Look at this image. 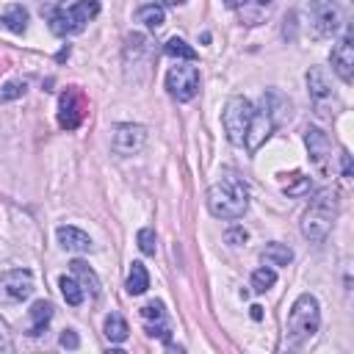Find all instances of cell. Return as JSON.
<instances>
[{"label": "cell", "mask_w": 354, "mask_h": 354, "mask_svg": "<svg viewBox=\"0 0 354 354\" xmlns=\"http://www.w3.org/2000/svg\"><path fill=\"white\" fill-rule=\"evenodd\" d=\"M249 207V185L238 174H224L207 191V210L216 218H241Z\"/></svg>", "instance_id": "cell-1"}, {"label": "cell", "mask_w": 354, "mask_h": 354, "mask_svg": "<svg viewBox=\"0 0 354 354\" xmlns=\"http://www.w3.org/2000/svg\"><path fill=\"white\" fill-rule=\"evenodd\" d=\"M335 218H337V191L324 188L310 199V205L301 216V235L310 243H324L326 235L332 232Z\"/></svg>", "instance_id": "cell-2"}, {"label": "cell", "mask_w": 354, "mask_h": 354, "mask_svg": "<svg viewBox=\"0 0 354 354\" xmlns=\"http://www.w3.org/2000/svg\"><path fill=\"white\" fill-rule=\"evenodd\" d=\"M321 326V310H318V299L313 293H301L288 313V332L285 340L288 346H301L307 343Z\"/></svg>", "instance_id": "cell-3"}, {"label": "cell", "mask_w": 354, "mask_h": 354, "mask_svg": "<svg viewBox=\"0 0 354 354\" xmlns=\"http://www.w3.org/2000/svg\"><path fill=\"white\" fill-rule=\"evenodd\" d=\"M100 14V0H75V3H58L50 11V28L55 36H72L86 28Z\"/></svg>", "instance_id": "cell-4"}, {"label": "cell", "mask_w": 354, "mask_h": 354, "mask_svg": "<svg viewBox=\"0 0 354 354\" xmlns=\"http://www.w3.org/2000/svg\"><path fill=\"white\" fill-rule=\"evenodd\" d=\"M252 116H254V105L246 97L235 94V97L227 100V105L221 111V124H224V133H227L230 144H235V147L246 144V133H249Z\"/></svg>", "instance_id": "cell-5"}, {"label": "cell", "mask_w": 354, "mask_h": 354, "mask_svg": "<svg viewBox=\"0 0 354 354\" xmlns=\"http://www.w3.org/2000/svg\"><path fill=\"white\" fill-rule=\"evenodd\" d=\"M307 19H310V33L313 39H329L337 33L343 14L335 0H310L307 6Z\"/></svg>", "instance_id": "cell-6"}, {"label": "cell", "mask_w": 354, "mask_h": 354, "mask_svg": "<svg viewBox=\"0 0 354 354\" xmlns=\"http://www.w3.org/2000/svg\"><path fill=\"white\" fill-rule=\"evenodd\" d=\"M166 88H169V94H171L177 102L194 100L196 91H199V69L191 66V61H185V64L177 61V64L166 72Z\"/></svg>", "instance_id": "cell-7"}, {"label": "cell", "mask_w": 354, "mask_h": 354, "mask_svg": "<svg viewBox=\"0 0 354 354\" xmlns=\"http://www.w3.org/2000/svg\"><path fill=\"white\" fill-rule=\"evenodd\" d=\"M147 144V127L141 124H133V122H122L113 127L111 133V149L122 158H130L136 152H141Z\"/></svg>", "instance_id": "cell-8"}, {"label": "cell", "mask_w": 354, "mask_h": 354, "mask_svg": "<svg viewBox=\"0 0 354 354\" xmlns=\"http://www.w3.org/2000/svg\"><path fill=\"white\" fill-rule=\"evenodd\" d=\"M86 94L77 86H69L61 97H58V124L64 130H75L80 127L83 116H86Z\"/></svg>", "instance_id": "cell-9"}, {"label": "cell", "mask_w": 354, "mask_h": 354, "mask_svg": "<svg viewBox=\"0 0 354 354\" xmlns=\"http://www.w3.org/2000/svg\"><path fill=\"white\" fill-rule=\"evenodd\" d=\"M274 119H271V113L266 111V105L260 102L257 108H254V116H252V124H249V133H246V149L249 152H257L266 141H268V136L274 133Z\"/></svg>", "instance_id": "cell-10"}, {"label": "cell", "mask_w": 354, "mask_h": 354, "mask_svg": "<svg viewBox=\"0 0 354 354\" xmlns=\"http://www.w3.org/2000/svg\"><path fill=\"white\" fill-rule=\"evenodd\" d=\"M332 69L343 83L354 80V44H351V33L346 30L343 39L332 47Z\"/></svg>", "instance_id": "cell-11"}, {"label": "cell", "mask_w": 354, "mask_h": 354, "mask_svg": "<svg viewBox=\"0 0 354 354\" xmlns=\"http://www.w3.org/2000/svg\"><path fill=\"white\" fill-rule=\"evenodd\" d=\"M141 318H144V324H147V335H149V337H160V340L169 343L171 326H169V321H166L163 301H149V304H144V307H141Z\"/></svg>", "instance_id": "cell-12"}, {"label": "cell", "mask_w": 354, "mask_h": 354, "mask_svg": "<svg viewBox=\"0 0 354 354\" xmlns=\"http://www.w3.org/2000/svg\"><path fill=\"white\" fill-rule=\"evenodd\" d=\"M307 91H310V100L315 102V111L321 113L324 102L332 100V77L324 66H310L307 72Z\"/></svg>", "instance_id": "cell-13"}, {"label": "cell", "mask_w": 354, "mask_h": 354, "mask_svg": "<svg viewBox=\"0 0 354 354\" xmlns=\"http://www.w3.org/2000/svg\"><path fill=\"white\" fill-rule=\"evenodd\" d=\"M3 288L14 301H22L33 293V274L28 268H14L3 274Z\"/></svg>", "instance_id": "cell-14"}, {"label": "cell", "mask_w": 354, "mask_h": 354, "mask_svg": "<svg viewBox=\"0 0 354 354\" xmlns=\"http://www.w3.org/2000/svg\"><path fill=\"white\" fill-rule=\"evenodd\" d=\"M271 3L274 0H224V6L232 8V11H238L246 25H260L263 17L268 14Z\"/></svg>", "instance_id": "cell-15"}, {"label": "cell", "mask_w": 354, "mask_h": 354, "mask_svg": "<svg viewBox=\"0 0 354 354\" xmlns=\"http://www.w3.org/2000/svg\"><path fill=\"white\" fill-rule=\"evenodd\" d=\"M260 102L266 105V111L271 113V119H274V124L279 127L285 119H290V111H293V105H290V100L282 94V91H277V88H268L263 97H260Z\"/></svg>", "instance_id": "cell-16"}, {"label": "cell", "mask_w": 354, "mask_h": 354, "mask_svg": "<svg viewBox=\"0 0 354 354\" xmlns=\"http://www.w3.org/2000/svg\"><path fill=\"white\" fill-rule=\"evenodd\" d=\"M304 144H307V152H310V160L315 166H324L326 158H329V136L318 127H307L304 130Z\"/></svg>", "instance_id": "cell-17"}, {"label": "cell", "mask_w": 354, "mask_h": 354, "mask_svg": "<svg viewBox=\"0 0 354 354\" xmlns=\"http://www.w3.org/2000/svg\"><path fill=\"white\" fill-rule=\"evenodd\" d=\"M55 235H58V243H61L64 249H69V252H91V249H94L91 238H88L83 230H77V227L64 224V227L55 230Z\"/></svg>", "instance_id": "cell-18"}, {"label": "cell", "mask_w": 354, "mask_h": 354, "mask_svg": "<svg viewBox=\"0 0 354 354\" xmlns=\"http://www.w3.org/2000/svg\"><path fill=\"white\" fill-rule=\"evenodd\" d=\"M69 268H72V274L77 277V282H80V288H83V293H88V296H100V277H97V271L86 263V260H80V257H75L72 263H69Z\"/></svg>", "instance_id": "cell-19"}, {"label": "cell", "mask_w": 354, "mask_h": 354, "mask_svg": "<svg viewBox=\"0 0 354 354\" xmlns=\"http://www.w3.org/2000/svg\"><path fill=\"white\" fill-rule=\"evenodd\" d=\"M28 318H30V324H28V335H30V337H39V335L47 329L50 318H53V304L44 301V299L33 301V307L28 310Z\"/></svg>", "instance_id": "cell-20"}, {"label": "cell", "mask_w": 354, "mask_h": 354, "mask_svg": "<svg viewBox=\"0 0 354 354\" xmlns=\"http://www.w3.org/2000/svg\"><path fill=\"white\" fill-rule=\"evenodd\" d=\"M124 288H127V293H130V296H141V293L149 288V274H147L144 263H138V260H133V263H130V271H127V282H124Z\"/></svg>", "instance_id": "cell-21"}, {"label": "cell", "mask_w": 354, "mask_h": 354, "mask_svg": "<svg viewBox=\"0 0 354 354\" xmlns=\"http://www.w3.org/2000/svg\"><path fill=\"white\" fill-rule=\"evenodd\" d=\"M136 19H138L141 25H147L149 30H158V28H163V22H166V11H163V6H158V3H147V6H141V8L136 11Z\"/></svg>", "instance_id": "cell-22"}, {"label": "cell", "mask_w": 354, "mask_h": 354, "mask_svg": "<svg viewBox=\"0 0 354 354\" xmlns=\"http://www.w3.org/2000/svg\"><path fill=\"white\" fill-rule=\"evenodd\" d=\"M263 254V260L268 263V266H290L293 263V249L288 246V243H266V249L260 252Z\"/></svg>", "instance_id": "cell-23"}, {"label": "cell", "mask_w": 354, "mask_h": 354, "mask_svg": "<svg viewBox=\"0 0 354 354\" xmlns=\"http://www.w3.org/2000/svg\"><path fill=\"white\" fill-rule=\"evenodd\" d=\"M0 22H3L8 30H14V33H25V28H28V11H25L22 6H8V8L0 14Z\"/></svg>", "instance_id": "cell-24"}, {"label": "cell", "mask_w": 354, "mask_h": 354, "mask_svg": "<svg viewBox=\"0 0 354 354\" xmlns=\"http://www.w3.org/2000/svg\"><path fill=\"white\" fill-rule=\"evenodd\" d=\"M127 335H130L127 321H124L122 315L111 313V315L105 318V337H108L111 343H124V340H127Z\"/></svg>", "instance_id": "cell-25"}, {"label": "cell", "mask_w": 354, "mask_h": 354, "mask_svg": "<svg viewBox=\"0 0 354 354\" xmlns=\"http://www.w3.org/2000/svg\"><path fill=\"white\" fill-rule=\"evenodd\" d=\"M58 288H61V296H64V301L69 304V307H77V304H83V288H80V282L77 279H72V277H61L58 279Z\"/></svg>", "instance_id": "cell-26"}, {"label": "cell", "mask_w": 354, "mask_h": 354, "mask_svg": "<svg viewBox=\"0 0 354 354\" xmlns=\"http://www.w3.org/2000/svg\"><path fill=\"white\" fill-rule=\"evenodd\" d=\"M163 53L171 55V58H177V61H196V50L191 44H185L183 39H177V36L163 44Z\"/></svg>", "instance_id": "cell-27"}, {"label": "cell", "mask_w": 354, "mask_h": 354, "mask_svg": "<svg viewBox=\"0 0 354 354\" xmlns=\"http://www.w3.org/2000/svg\"><path fill=\"white\" fill-rule=\"evenodd\" d=\"M274 282H277V271L268 268V266H263V268H257V271L252 274V288H254L257 293H266L268 288H274Z\"/></svg>", "instance_id": "cell-28"}, {"label": "cell", "mask_w": 354, "mask_h": 354, "mask_svg": "<svg viewBox=\"0 0 354 354\" xmlns=\"http://www.w3.org/2000/svg\"><path fill=\"white\" fill-rule=\"evenodd\" d=\"M136 243H138V249H141L144 254H155V252H158V235H155V230H152V227L138 230Z\"/></svg>", "instance_id": "cell-29"}, {"label": "cell", "mask_w": 354, "mask_h": 354, "mask_svg": "<svg viewBox=\"0 0 354 354\" xmlns=\"http://www.w3.org/2000/svg\"><path fill=\"white\" fill-rule=\"evenodd\" d=\"M25 88H28V83H25V80H8V83L3 86V91H0V102H11V100L22 97V94H25Z\"/></svg>", "instance_id": "cell-30"}, {"label": "cell", "mask_w": 354, "mask_h": 354, "mask_svg": "<svg viewBox=\"0 0 354 354\" xmlns=\"http://www.w3.org/2000/svg\"><path fill=\"white\" fill-rule=\"evenodd\" d=\"M290 177H293V185H285V194H288V196H299V194H304V191H310V180H307L304 174H299V171H293Z\"/></svg>", "instance_id": "cell-31"}, {"label": "cell", "mask_w": 354, "mask_h": 354, "mask_svg": "<svg viewBox=\"0 0 354 354\" xmlns=\"http://www.w3.org/2000/svg\"><path fill=\"white\" fill-rule=\"evenodd\" d=\"M246 238H249V232H246L243 227H230V230L224 232V241H227L230 246H241V243H246Z\"/></svg>", "instance_id": "cell-32"}, {"label": "cell", "mask_w": 354, "mask_h": 354, "mask_svg": "<svg viewBox=\"0 0 354 354\" xmlns=\"http://www.w3.org/2000/svg\"><path fill=\"white\" fill-rule=\"evenodd\" d=\"M58 346H61V348H72V351H75V348L80 346L77 332H75V329H64V332H61V337H58Z\"/></svg>", "instance_id": "cell-33"}, {"label": "cell", "mask_w": 354, "mask_h": 354, "mask_svg": "<svg viewBox=\"0 0 354 354\" xmlns=\"http://www.w3.org/2000/svg\"><path fill=\"white\" fill-rule=\"evenodd\" d=\"M0 351H14V343H11L8 329H6V324H3V321H0Z\"/></svg>", "instance_id": "cell-34"}, {"label": "cell", "mask_w": 354, "mask_h": 354, "mask_svg": "<svg viewBox=\"0 0 354 354\" xmlns=\"http://www.w3.org/2000/svg\"><path fill=\"white\" fill-rule=\"evenodd\" d=\"M340 163H343V177H351V155L343 149V155H340Z\"/></svg>", "instance_id": "cell-35"}, {"label": "cell", "mask_w": 354, "mask_h": 354, "mask_svg": "<svg viewBox=\"0 0 354 354\" xmlns=\"http://www.w3.org/2000/svg\"><path fill=\"white\" fill-rule=\"evenodd\" d=\"M252 318H254V321L263 318V307H260V304H252Z\"/></svg>", "instance_id": "cell-36"}, {"label": "cell", "mask_w": 354, "mask_h": 354, "mask_svg": "<svg viewBox=\"0 0 354 354\" xmlns=\"http://www.w3.org/2000/svg\"><path fill=\"white\" fill-rule=\"evenodd\" d=\"M158 6H183L185 0H155Z\"/></svg>", "instance_id": "cell-37"}]
</instances>
